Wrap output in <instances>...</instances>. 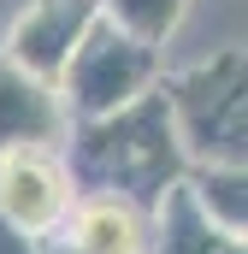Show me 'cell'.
Returning a JSON list of instances; mask_svg holds the SVG:
<instances>
[{
  "instance_id": "obj_1",
  "label": "cell",
  "mask_w": 248,
  "mask_h": 254,
  "mask_svg": "<svg viewBox=\"0 0 248 254\" xmlns=\"http://www.w3.org/2000/svg\"><path fill=\"white\" fill-rule=\"evenodd\" d=\"M65 160H71L83 190L130 195V201H142L154 213L195 172L184 154V136H178V113H172L166 83L154 95L119 107V113H107V119H77L71 142H65Z\"/></svg>"
},
{
  "instance_id": "obj_2",
  "label": "cell",
  "mask_w": 248,
  "mask_h": 254,
  "mask_svg": "<svg viewBox=\"0 0 248 254\" xmlns=\"http://www.w3.org/2000/svg\"><path fill=\"white\" fill-rule=\"evenodd\" d=\"M189 166H248V48H213L166 77Z\"/></svg>"
},
{
  "instance_id": "obj_3",
  "label": "cell",
  "mask_w": 248,
  "mask_h": 254,
  "mask_svg": "<svg viewBox=\"0 0 248 254\" xmlns=\"http://www.w3.org/2000/svg\"><path fill=\"white\" fill-rule=\"evenodd\" d=\"M160 83H166L160 48L142 42V36H130L113 18H101L89 30V42L77 48V60L65 65L60 95H65V107H71V119H107V113L130 107V101L154 95Z\"/></svg>"
},
{
  "instance_id": "obj_4",
  "label": "cell",
  "mask_w": 248,
  "mask_h": 254,
  "mask_svg": "<svg viewBox=\"0 0 248 254\" xmlns=\"http://www.w3.org/2000/svg\"><path fill=\"white\" fill-rule=\"evenodd\" d=\"M77 172L65 148H6L0 154V219L24 237H54L77 207Z\"/></svg>"
},
{
  "instance_id": "obj_5",
  "label": "cell",
  "mask_w": 248,
  "mask_h": 254,
  "mask_svg": "<svg viewBox=\"0 0 248 254\" xmlns=\"http://www.w3.org/2000/svg\"><path fill=\"white\" fill-rule=\"evenodd\" d=\"M95 24H101V0H24L18 18L6 24L0 54L36 77H48V83H60Z\"/></svg>"
},
{
  "instance_id": "obj_6",
  "label": "cell",
  "mask_w": 248,
  "mask_h": 254,
  "mask_svg": "<svg viewBox=\"0 0 248 254\" xmlns=\"http://www.w3.org/2000/svg\"><path fill=\"white\" fill-rule=\"evenodd\" d=\"M71 125L77 119L65 107L60 83H48L0 54V154L6 148H65Z\"/></svg>"
},
{
  "instance_id": "obj_7",
  "label": "cell",
  "mask_w": 248,
  "mask_h": 254,
  "mask_svg": "<svg viewBox=\"0 0 248 254\" xmlns=\"http://www.w3.org/2000/svg\"><path fill=\"white\" fill-rule=\"evenodd\" d=\"M154 231H160L154 207H142L130 195H113V190H83L71 219L54 237L77 254H154Z\"/></svg>"
},
{
  "instance_id": "obj_8",
  "label": "cell",
  "mask_w": 248,
  "mask_h": 254,
  "mask_svg": "<svg viewBox=\"0 0 248 254\" xmlns=\"http://www.w3.org/2000/svg\"><path fill=\"white\" fill-rule=\"evenodd\" d=\"M154 254H248V237L213 225V219L201 213V201L189 195V184H184V190L166 195V207H160Z\"/></svg>"
},
{
  "instance_id": "obj_9",
  "label": "cell",
  "mask_w": 248,
  "mask_h": 254,
  "mask_svg": "<svg viewBox=\"0 0 248 254\" xmlns=\"http://www.w3.org/2000/svg\"><path fill=\"white\" fill-rule=\"evenodd\" d=\"M189 195L201 201V213L213 225L248 237V166H201V172H189Z\"/></svg>"
},
{
  "instance_id": "obj_10",
  "label": "cell",
  "mask_w": 248,
  "mask_h": 254,
  "mask_svg": "<svg viewBox=\"0 0 248 254\" xmlns=\"http://www.w3.org/2000/svg\"><path fill=\"white\" fill-rule=\"evenodd\" d=\"M101 18H113V24H124L130 36H142V42L166 48V42L184 30L189 0H101Z\"/></svg>"
},
{
  "instance_id": "obj_11",
  "label": "cell",
  "mask_w": 248,
  "mask_h": 254,
  "mask_svg": "<svg viewBox=\"0 0 248 254\" xmlns=\"http://www.w3.org/2000/svg\"><path fill=\"white\" fill-rule=\"evenodd\" d=\"M0 254H48L42 237H24V231H12L6 219H0Z\"/></svg>"
},
{
  "instance_id": "obj_12",
  "label": "cell",
  "mask_w": 248,
  "mask_h": 254,
  "mask_svg": "<svg viewBox=\"0 0 248 254\" xmlns=\"http://www.w3.org/2000/svg\"><path fill=\"white\" fill-rule=\"evenodd\" d=\"M48 254H77V249H65L60 237H48Z\"/></svg>"
}]
</instances>
